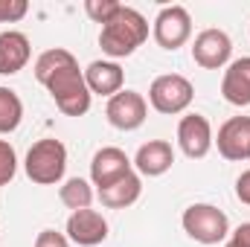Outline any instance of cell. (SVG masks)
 <instances>
[{"label": "cell", "mask_w": 250, "mask_h": 247, "mask_svg": "<svg viewBox=\"0 0 250 247\" xmlns=\"http://www.w3.org/2000/svg\"><path fill=\"white\" fill-rule=\"evenodd\" d=\"M148 38V21L131 9V6H120V12L102 23V32H99V47L105 56L111 59H125L131 56L137 47H143V41Z\"/></svg>", "instance_id": "1"}, {"label": "cell", "mask_w": 250, "mask_h": 247, "mask_svg": "<svg viewBox=\"0 0 250 247\" xmlns=\"http://www.w3.org/2000/svg\"><path fill=\"white\" fill-rule=\"evenodd\" d=\"M44 87L56 99L59 111L67 114V117H82V114L90 111V96L93 93L87 90V82H84V73L79 70V62H70L64 64L62 70H56L47 79Z\"/></svg>", "instance_id": "2"}, {"label": "cell", "mask_w": 250, "mask_h": 247, "mask_svg": "<svg viewBox=\"0 0 250 247\" xmlns=\"http://www.w3.org/2000/svg\"><path fill=\"white\" fill-rule=\"evenodd\" d=\"M26 175L29 181L38 186H53L64 178V169H67V148H64L62 140L56 137H47V140H38L29 151H26Z\"/></svg>", "instance_id": "3"}, {"label": "cell", "mask_w": 250, "mask_h": 247, "mask_svg": "<svg viewBox=\"0 0 250 247\" xmlns=\"http://www.w3.org/2000/svg\"><path fill=\"white\" fill-rule=\"evenodd\" d=\"M184 230L198 245H218L230 233V221L212 204H192L184 212Z\"/></svg>", "instance_id": "4"}, {"label": "cell", "mask_w": 250, "mask_h": 247, "mask_svg": "<svg viewBox=\"0 0 250 247\" xmlns=\"http://www.w3.org/2000/svg\"><path fill=\"white\" fill-rule=\"evenodd\" d=\"M192 82L178 76V73H166V76H157L148 87V102L154 111L160 114H181L192 105Z\"/></svg>", "instance_id": "5"}, {"label": "cell", "mask_w": 250, "mask_h": 247, "mask_svg": "<svg viewBox=\"0 0 250 247\" xmlns=\"http://www.w3.org/2000/svg\"><path fill=\"white\" fill-rule=\"evenodd\" d=\"M192 35V18L184 6H163L160 15L154 18V41L163 50H178L184 47Z\"/></svg>", "instance_id": "6"}, {"label": "cell", "mask_w": 250, "mask_h": 247, "mask_svg": "<svg viewBox=\"0 0 250 247\" xmlns=\"http://www.w3.org/2000/svg\"><path fill=\"white\" fill-rule=\"evenodd\" d=\"M146 114H148V105L137 90H120L117 96L108 99V108H105L108 123L120 131H137L146 123Z\"/></svg>", "instance_id": "7"}, {"label": "cell", "mask_w": 250, "mask_h": 247, "mask_svg": "<svg viewBox=\"0 0 250 247\" xmlns=\"http://www.w3.org/2000/svg\"><path fill=\"white\" fill-rule=\"evenodd\" d=\"M233 56V41L224 29H204L195 44H192V59L204 70H218L230 62Z\"/></svg>", "instance_id": "8"}, {"label": "cell", "mask_w": 250, "mask_h": 247, "mask_svg": "<svg viewBox=\"0 0 250 247\" xmlns=\"http://www.w3.org/2000/svg\"><path fill=\"white\" fill-rule=\"evenodd\" d=\"M178 143H181V151L192 157V160H201L209 154L212 148V128H209V120L201 117V114H189L181 120L178 125Z\"/></svg>", "instance_id": "9"}, {"label": "cell", "mask_w": 250, "mask_h": 247, "mask_svg": "<svg viewBox=\"0 0 250 247\" xmlns=\"http://www.w3.org/2000/svg\"><path fill=\"white\" fill-rule=\"evenodd\" d=\"M125 175H131V160H128V154H125L123 148L105 145V148H99V151L93 154L90 178H93V184L99 186V189H105V186L123 181Z\"/></svg>", "instance_id": "10"}, {"label": "cell", "mask_w": 250, "mask_h": 247, "mask_svg": "<svg viewBox=\"0 0 250 247\" xmlns=\"http://www.w3.org/2000/svg\"><path fill=\"white\" fill-rule=\"evenodd\" d=\"M215 143L224 160H250V117H230L218 128Z\"/></svg>", "instance_id": "11"}, {"label": "cell", "mask_w": 250, "mask_h": 247, "mask_svg": "<svg viewBox=\"0 0 250 247\" xmlns=\"http://www.w3.org/2000/svg\"><path fill=\"white\" fill-rule=\"evenodd\" d=\"M67 236L79 247H96L108 239V221L96 209H79L67 218Z\"/></svg>", "instance_id": "12"}, {"label": "cell", "mask_w": 250, "mask_h": 247, "mask_svg": "<svg viewBox=\"0 0 250 247\" xmlns=\"http://www.w3.org/2000/svg\"><path fill=\"white\" fill-rule=\"evenodd\" d=\"M32 56V47H29V38L23 32H0V76H15L21 73L26 62Z\"/></svg>", "instance_id": "13"}, {"label": "cell", "mask_w": 250, "mask_h": 247, "mask_svg": "<svg viewBox=\"0 0 250 247\" xmlns=\"http://www.w3.org/2000/svg\"><path fill=\"white\" fill-rule=\"evenodd\" d=\"M172 163H175V151L166 140H148L146 145H140V151L134 157V166L148 178L166 175L172 169Z\"/></svg>", "instance_id": "14"}, {"label": "cell", "mask_w": 250, "mask_h": 247, "mask_svg": "<svg viewBox=\"0 0 250 247\" xmlns=\"http://www.w3.org/2000/svg\"><path fill=\"white\" fill-rule=\"evenodd\" d=\"M221 93H224V99H227L230 105H236V108L250 105V56L236 59V62L227 67L224 82H221Z\"/></svg>", "instance_id": "15"}, {"label": "cell", "mask_w": 250, "mask_h": 247, "mask_svg": "<svg viewBox=\"0 0 250 247\" xmlns=\"http://www.w3.org/2000/svg\"><path fill=\"white\" fill-rule=\"evenodd\" d=\"M84 82H87V90H90V93L117 96V93L123 90L125 73L117 62H93L84 70Z\"/></svg>", "instance_id": "16"}, {"label": "cell", "mask_w": 250, "mask_h": 247, "mask_svg": "<svg viewBox=\"0 0 250 247\" xmlns=\"http://www.w3.org/2000/svg\"><path fill=\"white\" fill-rule=\"evenodd\" d=\"M140 192H143V181L131 172V175H125L123 181L99 189V201L105 206H111V209H125V206H131L140 198Z\"/></svg>", "instance_id": "17"}, {"label": "cell", "mask_w": 250, "mask_h": 247, "mask_svg": "<svg viewBox=\"0 0 250 247\" xmlns=\"http://www.w3.org/2000/svg\"><path fill=\"white\" fill-rule=\"evenodd\" d=\"M23 120V102L15 90L0 84V134H12Z\"/></svg>", "instance_id": "18"}, {"label": "cell", "mask_w": 250, "mask_h": 247, "mask_svg": "<svg viewBox=\"0 0 250 247\" xmlns=\"http://www.w3.org/2000/svg\"><path fill=\"white\" fill-rule=\"evenodd\" d=\"M59 198H62V204L67 206V209L79 212V209H87V206H90L93 189H90L87 181H82V178H70V181L59 189Z\"/></svg>", "instance_id": "19"}, {"label": "cell", "mask_w": 250, "mask_h": 247, "mask_svg": "<svg viewBox=\"0 0 250 247\" xmlns=\"http://www.w3.org/2000/svg\"><path fill=\"white\" fill-rule=\"evenodd\" d=\"M70 62H76L70 50H62V47L47 50V53H41L38 62H35V79H38L41 84H47V79H50L56 70H62L64 64H70Z\"/></svg>", "instance_id": "20"}, {"label": "cell", "mask_w": 250, "mask_h": 247, "mask_svg": "<svg viewBox=\"0 0 250 247\" xmlns=\"http://www.w3.org/2000/svg\"><path fill=\"white\" fill-rule=\"evenodd\" d=\"M120 6H123V3H117V0H87V3H84V12H87L90 21L108 23V21L120 12Z\"/></svg>", "instance_id": "21"}, {"label": "cell", "mask_w": 250, "mask_h": 247, "mask_svg": "<svg viewBox=\"0 0 250 247\" xmlns=\"http://www.w3.org/2000/svg\"><path fill=\"white\" fill-rule=\"evenodd\" d=\"M18 172V154L12 148V143L0 140V186H6Z\"/></svg>", "instance_id": "22"}, {"label": "cell", "mask_w": 250, "mask_h": 247, "mask_svg": "<svg viewBox=\"0 0 250 247\" xmlns=\"http://www.w3.org/2000/svg\"><path fill=\"white\" fill-rule=\"evenodd\" d=\"M26 0H0V23H15L26 15Z\"/></svg>", "instance_id": "23"}, {"label": "cell", "mask_w": 250, "mask_h": 247, "mask_svg": "<svg viewBox=\"0 0 250 247\" xmlns=\"http://www.w3.org/2000/svg\"><path fill=\"white\" fill-rule=\"evenodd\" d=\"M35 247H70V245H67V239H64L62 233H56V230H41L38 239H35Z\"/></svg>", "instance_id": "24"}, {"label": "cell", "mask_w": 250, "mask_h": 247, "mask_svg": "<svg viewBox=\"0 0 250 247\" xmlns=\"http://www.w3.org/2000/svg\"><path fill=\"white\" fill-rule=\"evenodd\" d=\"M236 198H239L242 204H248V206H250V169L239 178V181H236Z\"/></svg>", "instance_id": "25"}, {"label": "cell", "mask_w": 250, "mask_h": 247, "mask_svg": "<svg viewBox=\"0 0 250 247\" xmlns=\"http://www.w3.org/2000/svg\"><path fill=\"white\" fill-rule=\"evenodd\" d=\"M233 247H250V221L248 224H239L236 227V233H233Z\"/></svg>", "instance_id": "26"}, {"label": "cell", "mask_w": 250, "mask_h": 247, "mask_svg": "<svg viewBox=\"0 0 250 247\" xmlns=\"http://www.w3.org/2000/svg\"><path fill=\"white\" fill-rule=\"evenodd\" d=\"M227 247H233V245H227Z\"/></svg>", "instance_id": "27"}]
</instances>
